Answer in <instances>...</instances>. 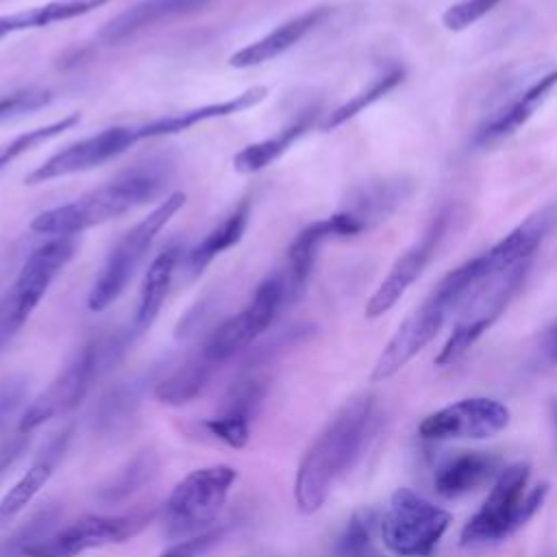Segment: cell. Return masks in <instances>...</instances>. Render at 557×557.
<instances>
[{
  "label": "cell",
  "mask_w": 557,
  "mask_h": 557,
  "mask_svg": "<svg viewBox=\"0 0 557 557\" xmlns=\"http://www.w3.org/2000/svg\"><path fill=\"white\" fill-rule=\"evenodd\" d=\"M159 472V455L152 448L139 450L117 472H113L98 490L96 498L104 505H120L141 492Z\"/></svg>",
  "instance_id": "cell-29"
},
{
  "label": "cell",
  "mask_w": 557,
  "mask_h": 557,
  "mask_svg": "<svg viewBox=\"0 0 557 557\" xmlns=\"http://www.w3.org/2000/svg\"><path fill=\"white\" fill-rule=\"evenodd\" d=\"M450 313L453 311L448 309V305L431 292L422 300V305L416 307L389 337L372 368L370 379L374 383L385 381L394 376L398 370H403L420 350H424L435 339V335L440 333Z\"/></svg>",
  "instance_id": "cell-16"
},
{
  "label": "cell",
  "mask_w": 557,
  "mask_h": 557,
  "mask_svg": "<svg viewBox=\"0 0 557 557\" xmlns=\"http://www.w3.org/2000/svg\"><path fill=\"white\" fill-rule=\"evenodd\" d=\"M403 81V70L394 67L381 76H376L368 87H363L361 91H357L355 96H350L344 104H339L337 109H333L331 113H326V117L322 120L320 128L322 131H333L342 124H346L348 120H352L355 115H359L363 109H368L370 104H374L376 100H381L383 96H387L398 83Z\"/></svg>",
  "instance_id": "cell-31"
},
{
  "label": "cell",
  "mask_w": 557,
  "mask_h": 557,
  "mask_svg": "<svg viewBox=\"0 0 557 557\" xmlns=\"http://www.w3.org/2000/svg\"><path fill=\"white\" fill-rule=\"evenodd\" d=\"M163 181V172L154 165L128 170L67 205L41 211L33 218L30 228L52 237H74L152 200L161 191Z\"/></svg>",
  "instance_id": "cell-2"
},
{
  "label": "cell",
  "mask_w": 557,
  "mask_h": 557,
  "mask_svg": "<svg viewBox=\"0 0 557 557\" xmlns=\"http://www.w3.org/2000/svg\"><path fill=\"white\" fill-rule=\"evenodd\" d=\"M268 96V87L263 85H255L228 100H220V102H209L202 107H194L187 111H178L172 115H161L154 117L146 124H137V133L139 139H154V137H168V135H178L183 131L194 128L200 122L207 120H215V117H226L233 113H242L250 107H257L263 98Z\"/></svg>",
  "instance_id": "cell-19"
},
{
  "label": "cell",
  "mask_w": 557,
  "mask_h": 557,
  "mask_svg": "<svg viewBox=\"0 0 557 557\" xmlns=\"http://www.w3.org/2000/svg\"><path fill=\"white\" fill-rule=\"evenodd\" d=\"M220 366L213 363L202 350L191 355L187 361H183L178 368H174L170 374L159 379L154 383V398L170 407H181L191 403L211 381Z\"/></svg>",
  "instance_id": "cell-26"
},
{
  "label": "cell",
  "mask_w": 557,
  "mask_h": 557,
  "mask_svg": "<svg viewBox=\"0 0 557 557\" xmlns=\"http://www.w3.org/2000/svg\"><path fill=\"white\" fill-rule=\"evenodd\" d=\"M550 416H553V424L557 431V400H553V405H550Z\"/></svg>",
  "instance_id": "cell-40"
},
{
  "label": "cell",
  "mask_w": 557,
  "mask_h": 557,
  "mask_svg": "<svg viewBox=\"0 0 557 557\" xmlns=\"http://www.w3.org/2000/svg\"><path fill=\"white\" fill-rule=\"evenodd\" d=\"M557 87V70L535 78L527 89L516 94L507 104H503L476 133L472 144L474 146H490L496 144L509 135H513L520 126H524L535 109L548 98V94Z\"/></svg>",
  "instance_id": "cell-20"
},
{
  "label": "cell",
  "mask_w": 557,
  "mask_h": 557,
  "mask_svg": "<svg viewBox=\"0 0 557 557\" xmlns=\"http://www.w3.org/2000/svg\"><path fill=\"white\" fill-rule=\"evenodd\" d=\"M78 120H81L78 113H70V115H65L61 120H54L50 124H44V126H37L33 131H26V133L17 135L4 148H0V170H4L20 154L37 148L39 144H44V141H48V139H52L57 135H61L63 131H70L74 124H78Z\"/></svg>",
  "instance_id": "cell-33"
},
{
  "label": "cell",
  "mask_w": 557,
  "mask_h": 557,
  "mask_svg": "<svg viewBox=\"0 0 557 557\" xmlns=\"http://www.w3.org/2000/svg\"><path fill=\"white\" fill-rule=\"evenodd\" d=\"M448 224V213L440 211L426 231L416 239L389 268L387 276L381 281V285L374 289V294L366 302V318L374 320L383 313H387L409 289V285L422 274L426 263L431 261L433 252L437 250Z\"/></svg>",
  "instance_id": "cell-17"
},
{
  "label": "cell",
  "mask_w": 557,
  "mask_h": 557,
  "mask_svg": "<svg viewBox=\"0 0 557 557\" xmlns=\"http://www.w3.org/2000/svg\"><path fill=\"white\" fill-rule=\"evenodd\" d=\"M450 522L446 509L409 487H400L379 516V537L394 557H429Z\"/></svg>",
  "instance_id": "cell-5"
},
{
  "label": "cell",
  "mask_w": 557,
  "mask_h": 557,
  "mask_svg": "<svg viewBox=\"0 0 557 557\" xmlns=\"http://www.w3.org/2000/svg\"><path fill=\"white\" fill-rule=\"evenodd\" d=\"M178 259H181V248L176 244H172V246H165L148 265V270L144 274V283H141V292H139L135 324H133L135 333L148 331L150 324L154 322V318L159 315L163 300L170 292Z\"/></svg>",
  "instance_id": "cell-25"
},
{
  "label": "cell",
  "mask_w": 557,
  "mask_h": 557,
  "mask_svg": "<svg viewBox=\"0 0 557 557\" xmlns=\"http://www.w3.org/2000/svg\"><path fill=\"white\" fill-rule=\"evenodd\" d=\"M329 11H331L329 7H315V9H309L300 15L283 22L281 26H276L261 39L246 44L244 48L233 52L228 57V65L246 70V67H255V65L276 59L278 54H283L292 46H296L302 37H307L315 26H320V22H324Z\"/></svg>",
  "instance_id": "cell-21"
},
{
  "label": "cell",
  "mask_w": 557,
  "mask_h": 557,
  "mask_svg": "<svg viewBox=\"0 0 557 557\" xmlns=\"http://www.w3.org/2000/svg\"><path fill=\"white\" fill-rule=\"evenodd\" d=\"M235 481L237 470L228 463L196 468L178 481L163 509L168 537L183 540L215 524Z\"/></svg>",
  "instance_id": "cell-6"
},
{
  "label": "cell",
  "mask_w": 557,
  "mask_h": 557,
  "mask_svg": "<svg viewBox=\"0 0 557 557\" xmlns=\"http://www.w3.org/2000/svg\"><path fill=\"white\" fill-rule=\"evenodd\" d=\"M374 531H379V513L374 509H359L350 516L337 550L342 557H385L374 544Z\"/></svg>",
  "instance_id": "cell-32"
},
{
  "label": "cell",
  "mask_w": 557,
  "mask_h": 557,
  "mask_svg": "<svg viewBox=\"0 0 557 557\" xmlns=\"http://www.w3.org/2000/svg\"><path fill=\"white\" fill-rule=\"evenodd\" d=\"M250 205L248 200H242L220 224H215L187 255V270L191 276H198L218 255L233 248L248 226Z\"/></svg>",
  "instance_id": "cell-28"
},
{
  "label": "cell",
  "mask_w": 557,
  "mask_h": 557,
  "mask_svg": "<svg viewBox=\"0 0 557 557\" xmlns=\"http://www.w3.org/2000/svg\"><path fill=\"white\" fill-rule=\"evenodd\" d=\"M74 252H76L74 237H52V239L44 242L41 246H37L28 255V259L20 268L15 283L2 296L9 318L17 331L30 318V313L37 309V305L41 302L50 283L67 265V261L74 257Z\"/></svg>",
  "instance_id": "cell-12"
},
{
  "label": "cell",
  "mask_w": 557,
  "mask_h": 557,
  "mask_svg": "<svg viewBox=\"0 0 557 557\" xmlns=\"http://www.w3.org/2000/svg\"><path fill=\"white\" fill-rule=\"evenodd\" d=\"M139 139L137 124L133 126H109L96 135H89L85 139H78L52 157H48L41 165H37L30 174H26V185H39L54 178H63L70 174L94 170L117 154L126 152L131 146H135Z\"/></svg>",
  "instance_id": "cell-13"
},
{
  "label": "cell",
  "mask_w": 557,
  "mask_h": 557,
  "mask_svg": "<svg viewBox=\"0 0 557 557\" xmlns=\"http://www.w3.org/2000/svg\"><path fill=\"white\" fill-rule=\"evenodd\" d=\"M527 270L529 261L518 263L509 270L492 272L470 292V296L459 307V318L450 337L435 357L437 366L444 368L455 363L474 346V342L498 320L509 300L516 296Z\"/></svg>",
  "instance_id": "cell-7"
},
{
  "label": "cell",
  "mask_w": 557,
  "mask_h": 557,
  "mask_svg": "<svg viewBox=\"0 0 557 557\" xmlns=\"http://www.w3.org/2000/svg\"><path fill=\"white\" fill-rule=\"evenodd\" d=\"M498 457L481 450H461L437 466L433 487L444 498H459L490 479H496Z\"/></svg>",
  "instance_id": "cell-22"
},
{
  "label": "cell",
  "mask_w": 557,
  "mask_h": 557,
  "mask_svg": "<svg viewBox=\"0 0 557 557\" xmlns=\"http://www.w3.org/2000/svg\"><path fill=\"white\" fill-rule=\"evenodd\" d=\"M28 396V381L24 376H7L0 381V444L11 433V420L22 416Z\"/></svg>",
  "instance_id": "cell-35"
},
{
  "label": "cell",
  "mask_w": 557,
  "mask_h": 557,
  "mask_svg": "<svg viewBox=\"0 0 557 557\" xmlns=\"http://www.w3.org/2000/svg\"><path fill=\"white\" fill-rule=\"evenodd\" d=\"M313 120H315V111H307L302 117H298L296 122H292L276 135L242 148L233 157V168L242 174H252V172H259V170L272 165L276 159H281L292 148V144L296 139H300L309 131Z\"/></svg>",
  "instance_id": "cell-30"
},
{
  "label": "cell",
  "mask_w": 557,
  "mask_h": 557,
  "mask_svg": "<svg viewBox=\"0 0 557 557\" xmlns=\"http://www.w3.org/2000/svg\"><path fill=\"white\" fill-rule=\"evenodd\" d=\"M268 392L270 379L265 372L257 368L239 372L226 387L218 413L205 420V429L226 446L244 448L250 440V422L263 407Z\"/></svg>",
  "instance_id": "cell-15"
},
{
  "label": "cell",
  "mask_w": 557,
  "mask_h": 557,
  "mask_svg": "<svg viewBox=\"0 0 557 557\" xmlns=\"http://www.w3.org/2000/svg\"><path fill=\"white\" fill-rule=\"evenodd\" d=\"M30 444V433L15 426L0 444V481L7 476V472L17 463V459L26 453Z\"/></svg>",
  "instance_id": "cell-38"
},
{
  "label": "cell",
  "mask_w": 557,
  "mask_h": 557,
  "mask_svg": "<svg viewBox=\"0 0 557 557\" xmlns=\"http://www.w3.org/2000/svg\"><path fill=\"white\" fill-rule=\"evenodd\" d=\"M107 2H111V0H50L39 7L0 15V39L9 37L13 33L44 28V26H50L57 22H67V20L81 17L85 13H91L94 9L104 7Z\"/></svg>",
  "instance_id": "cell-27"
},
{
  "label": "cell",
  "mask_w": 557,
  "mask_h": 557,
  "mask_svg": "<svg viewBox=\"0 0 557 557\" xmlns=\"http://www.w3.org/2000/svg\"><path fill=\"white\" fill-rule=\"evenodd\" d=\"M366 228H368L366 222L359 215H355L350 209L337 211L329 218L307 224L289 244L287 257H285V268L278 272L281 283H283L285 305H294L305 294L309 276H311L315 259H318V250L324 242L355 237Z\"/></svg>",
  "instance_id": "cell-11"
},
{
  "label": "cell",
  "mask_w": 557,
  "mask_h": 557,
  "mask_svg": "<svg viewBox=\"0 0 557 557\" xmlns=\"http://www.w3.org/2000/svg\"><path fill=\"white\" fill-rule=\"evenodd\" d=\"M154 511L120 513V516H83L52 533L22 544L24 557H78L85 550L122 544L135 537Z\"/></svg>",
  "instance_id": "cell-9"
},
{
  "label": "cell",
  "mask_w": 557,
  "mask_h": 557,
  "mask_svg": "<svg viewBox=\"0 0 557 557\" xmlns=\"http://www.w3.org/2000/svg\"><path fill=\"white\" fill-rule=\"evenodd\" d=\"M211 0H141L137 4H133L131 9L122 11L120 15H115L113 20H109L102 30L100 37L104 41H122L144 28H150L154 24L168 22L172 17L178 15H187V13H196L202 7H207Z\"/></svg>",
  "instance_id": "cell-23"
},
{
  "label": "cell",
  "mask_w": 557,
  "mask_h": 557,
  "mask_svg": "<svg viewBox=\"0 0 557 557\" xmlns=\"http://www.w3.org/2000/svg\"><path fill=\"white\" fill-rule=\"evenodd\" d=\"M72 429H63L54 433L48 444L41 448V453L35 457V461L26 468V472L7 490V494L0 498V527H7L13 522L39 494V490L48 483L52 476L57 463L61 461L67 442H70Z\"/></svg>",
  "instance_id": "cell-18"
},
{
  "label": "cell",
  "mask_w": 557,
  "mask_h": 557,
  "mask_svg": "<svg viewBox=\"0 0 557 557\" xmlns=\"http://www.w3.org/2000/svg\"><path fill=\"white\" fill-rule=\"evenodd\" d=\"M50 100V91L48 89H22L9 96L0 98V122L7 117H13L17 113H28L35 111L39 107H44Z\"/></svg>",
  "instance_id": "cell-37"
},
{
  "label": "cell",
  "mask_w": 557,
  "mask_h": 557,
  "mask_svg": "<svg viewBox=\"0 0 557 557\" xmlns=\"http://www.w3.org/2000/svg\"><path fill=\"white\" fill-rule=\"evenodd\" d=\"M529 463L522 461L500 468L483 505L461 529L463 546L507 540L542 509L548 485L542 483L529 490Z\"/></svg>",
  "instance_id": "cell-3"
},
{
  "label": "cell",
  "mask_w": 557,
  "mask_h": 557,
  "mask_svg": "<svg viewBox=\"0 0 557 557\" xmlns=\"http://www.w3.org/2000/svg\"><path fill=\"white\" fill-rule=\"evenodd\" d=\"M509 424V409L487 396H472L450 403L429 413L418 433L424 440H485L500 433Z\"/></svg>",
  "instance_id": "cell-14"
},
{
  "label": "cell",
  "mask_w": 557,
  "mask_h": 557,
  "mask_svg": "<svg viewBox=\"0 0 557 557\" xmlns=\"http://www.w3.org/2000/svg\"><path fill=\"white\" fill-rule=\"evenodd\" d=\"M117 342L94 339L87 342L57 374V379L24 409L17 420L22 431L33 433L37 426L57 418L61 413L72 411L87 396L96 376L107 368L111 357L115 355Z\"/></svg>",
  "instance_id": "cell-8"
},
{
  "label": "cell",
  "mask_w": 557,
  "mask_h": 557,
  "mask_svg": "<svg viewBox=\"0 0 557 557\" xmlns=\"http://www.w3.org/2000/svg\"><path fill=\"white\" fill-rule=\"evenodd\" d=\"M285 307L283 302V283L278 272L272 276H265L250 302L235 315L222 320L211 335L202 344V352L218 366L233 359L239 350H244L248 344H252L263 331L270 329L276 313Z\"/></svg>",
  "instance_id": "cell-10"
},
{
  "label": "cell",
  "mask_w": 557,
  "mask_h": 557,
  "mask_svg": "<svg viewBox=\"0 0 557 557\" xmlns=\"http://www.w3.org/2000/svg\"><path fill=\"white\" fill-rule=\"evenodd\" d=\"M379 426L372 396L348 400L311 440L294 479V500L300 513H315L335 483L359 461Z\"/></svg>",
  "instance_id": "cell-1"
},
{
  "label": "cell",
  "mask_w": 557,
  "mask_h": 557,
  "mask_svg": "<svg viewBox=\"0 0 557 557\" xmlns=\"http://www.w3.org/2000/svg\"><path fill=\"white\" fill-rule=\"evenodd\" d=\"M544 352L553 359V361H557V322L546 331V335H544Z\"/></svg>",
  "instance_id": "cell-39"
},
{
  "label": "cell",
  "mask_w": 557,
  "mask_h": 557,
  "mask_svg": "<svg viewBox=\"0 0 557 557\" xmlns=\"http://www.w3.org/2000/svg\"><path fill=\"white\" fill-rule=\"evenodd\" d=\"M226 533L228 524H211L209 529L176 540L165 550H161L159 557H207L226 537Z\"/></svg>",
  "instance_id": "cell-34"
},
{
  "label": "cell",
  "mask_w": 557,
  "mask_h": 557,
  "mask_svg": "<svg viewBox=\"0 0 557 557\" xmlns=\"http://www.w3.org/2000/svg\"><path fill=\"white\" fill-rule=\"evenodd\" d=\"M144 396V381H122L111 387L94 409V431L100 437H122L133 429Z\"/></svg>",
  "instance_id": "cell-24"
},
{
  "label": "cell",
  "mask_w": 557,
  "mask_h": 557,
  "mask_svg": "<svg viewBox=\"0 0 557 557\" xmlns=\"http://www.w3.org/2000/svg\"><path fill=\"white\" fill-rule=\"evenodd\" d=\"M498 2L500 0H459L442 13V24L446 30H453V33L466 30L468 26L485 17Z\"/></svg>",
  "instance_id": "cell-36"
},
{
  "label": "cell",
  "mask_w": 557,
  "mask_h": 557,
  "mask_svg": "<svg viewBox=\"0 0 557 557\" xmlns=\"http://www.w3.org/2000/svg\"><path fill=\"white\" fill-rule=\"evenodd\" d=\"M185 202H187L185 191H172L146 218H141L131 231L124 233V237L109 252L87 296V307L91 311H104L109 305H113L120 298V294L126 289L128 281L133 278L135 270L144 261L159 231L185 207Z\"/></svg>",
  "instance_id": "cell-4"
}]
</instances>
